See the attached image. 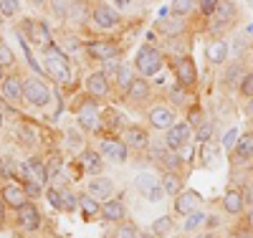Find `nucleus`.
I'll use <instances>...</instances> for the list:
<instances>
[{
    "instance_id": "obj_1",
    "label": "nucleus",
    "mask_w": 253,
    "mask_h": 238,
    "mask_svg": "<svg viewBox=\"0 0 253 238\" xmlns=\"http://www.w3.org/2000/svg\"><path fill=\"white\" fill-rule=\"evenodd\" d=\"M46 71L56 81H69L71 79V69L66 63V56H63V51L56 46V43H48L46 46Z\"/></svg>"
},
{
    "instance_id": "obj_2",
    "label": "nucleus",
    "mask_w": 253,
    "mask_h": 238,
    "mask_svg": "<svg viewBox=\"0 0 253 238\" xmlns=\"http://www.w3.org/2000/svg\"><path fill=\"white\" fill-rule=\"evenodd\" d=\"M134 66L142 76H155L162 69V53L155 46H142L134 56Z\"/></svg>"
},
{
    "instance_id": "obj_3",
    "label": "nucleus",
    "mask_w": 253,
    "mask_h": 238,
    "mask_svg": "<svg viewBox=\"0 0 253 238\" xmlns=\"http://www.w3.org/2000/svg\"><path fill=\"white\" fill-rule=\"evenodd\" d=\"M193 127H190L187 122H175L170 129L165 132V144L167 149H185L187 142L193 140Z\"/></svg>"
},
{
    "instance_id": "obj_4",
    "label": "nucleus",
    "mask_w": 253,
    "mask_h": 238,
    "mask_svg": "<svg viewBox=\"0 0 253 238\" xmlns=\"http://www.w3.org/2000/svg\"><path fill=\"white\" fill-rule=\"evenodd\" d=\"M23 99L33 106H46L51 101V92L48 86L41 81V79H26L23 84Z\"/></svg>"
},
{
    "instance_id": "obj_5",
    "label": "nucleus",
    "mask_w": 253,
    "mask_h": 238,
    "mask_svg": "<svg viewBox=\"0 0 253 238\" xmlns=\"http://www.w3.org/2000/svg\"><path fill=\"white\" fill-rule=\"evenodd\" d=\"M20 175H26L23 180H36L38 185H48V180H51L48 167L41 162L38 157H28L23 165H20Z\"/></svg>"
},
{
    "instance_id": "obj_6",
    "label": "nucleus",
    "mask_w": 253,
    "mask_h": 238,
    "mask_svg": "<svg viewBox=\"0 0 253 238\" xmlns=\"http://www.w3.org/2000/svg\"><path fill=\"white\" fill-rule=\"evenodd\" d=\"M99 155H101V157H107L109 162L124 165V162H126V142H124V140H114V137L101 140Z\"/></svg>"
},
{
    "instance_id": "obj_7",
    "label": "nucleus",
    "mask_w": 253,
    "mask_h": 238,
    "mask_svg": "<svg viewBox=\"0 0 253 238\" xmlns=\"http://www.w3.org/2000/svg\"><path fill=\"white\" fill-rule=\"evenodd\" d=\"M84 48H86V53L91 58H96V61H112V58L119 56V46L112 43V41H91Z\"/></svg>"
},
{
    "instance_id": "obj_8",
    "label": "nucleus",
    "mask_w": 253,
    "mask_h": 238,
    "mask_svg": "<svg viewBox=\"0 0 253 238\" xmlns=\"http://www.w3.org/2000/svg\"><path fill=\"white\" fill-rule=\"evenodd\" d=\"M175 76H177V84L180 86H193L195 79H198V69H195V63L190 56H180L177 63H175Z\"/></svg>"
},
{
    "instance_id": "obj_9",
    "label": "nucleus",
    "mask_w": 253,
    "mask_h": 238,
    "mask_svg": "<svg viewBox=\"0 0 253 238\" xmlns=\"http://www.w3.org/2000/svg\"><path fill=\"white\" fill-rule=\"evenodd\" d=\"M76 122L84 127V129H94L96 122H99V106L94 99H84L76 109Z\"/></svg>"
},
{
    "instance_id": "obj_10",
    "label": "nucleus",
    "mask_w": 253,
    "mask_h": 238,
    "mask_svg": "<svg viewBox=\"0 0 253 238\" xmlns=\"http://www.w3.org/2000/svg\"><path fill=\"white\" fill-rule=\"evenodd\" d=\"M0 195H3L5 205H8V208H13V210H20V208H23V205L28 203V195H26L23 185H15V183L3 185V190H0Z\"/></svg>"
},
{
    "instance_id": "obj_11",
    "label": "nucleus",
    "mask_w": 253,
    "mask_h": 238,
    "mask_svg": "<svg viewBox=\"0 0 253 238\" xmlns=\"http://www.w3.org/2000/svg\"><path fill=\"white\" fill-rule=\"evenodd\" d=\"M137 188L144 192L150 203H160V200H162V192H165L162 183H160L157 178H152V175H147V172L137 178Z\"/></svg>"
},
{
    "instance_id": "obj_12",
    "label": "nucleus",
    "mask_w": 253,
    "mask_h": 238,
    "mask_svg": "<svg viewBox=\"0 0 253 238\" xmlns=\"http://www.w3.org/2000/svg\"><path fill=\"white\" fill-rule=\"evenodd\" d=\"M89 195L91 198H96L99 203L104 200H112V195H114V183L109 180V178H104V175H99V178H91L89 180Z\"/></svg>"
},
{
    "instance_id": "obj_13",
    "label": "nucleus",
    "mask_w": 253,
    "mask_h": 238,
    "mask_svg": "<svg viewBox=\"0 0 253 238\" xmlns=\"http://www.w3.org/2000/svg\"><path fill=\"white\" fill-rule=\"evenodd\" d=\"M91 18H94V23H96L101 31L114 28V26L119 23V15H117V10H114V8H109V5H104V3L94 5V10H91Z\"/></svg>"
},
{
    "instance_id": "obj_14",
    "label": "nucleus",
    "mask_w": 253,
    "mask_h": 238,
    "mask_svg": "<svg viewBox=\"0 0 253 238\" xmlns=\"http://www.w3.org/2000/svg\"><path fill=\"white\" fill-rule=\"evenodd\" d=\"M15 213H18V226L23 231H38L41 228V213H38V208L33 203H26Z\"/></svg>"
},
{
    "instance_id": "obj_15",
    "label": "nucleus",
    "mask_w": 253,
    "mask_h": 238,
    "mask_svg": "<svg viewBox=\"0 0 253 238\" xmlns=\"http://www.w3.org/2000/svg\"><path fill=\"white\" fill-rule=\"evenodd\" d=\"M200 203H203V198H200V192H198V190H182L180 195L175 198V210L182 213V215H187V213L198 210Z\"/></svg>"
},
{
    "instance_id": "obj_16",
    "label": "nucleus",
    "mask_w": 253,
    "mask_h": 238,
    "mask_svg": "<svg viewBox=\"0 0 253 238\" xmlns=\"http://www.w3.org/2000/svg\"><path fill=\"white\" fill-rule=\"evenodd\" d=\"M101 218L104 221H109V223H122L124 218H126V205L122 203V200H117V198H112V200H107V203H101Z\"/></svg>"
},
{
    "instance_id": "obj_17",
    "label": "nucleus",
    "mask_w": 253,
    "mask_h": 238,
    "mask_svg": "<svg viewBox=\"0 0 253 238\" xmlns=\"http://www.w3.org/2000/svg\"><path fill=\"white\" fill-rule=\"evenodd\" d=\"M86 89L94 99H101V96H107L109 94V76L104 74V71H94L89 79H86Z\"/></svg>"
},
{
    "instance_id": "obj_18",
    "label": "nucleus",
    "mask_w": 253,
    "mask_h": 238,
    "mask_svg": "<svg viewBox=\"0 0 253 238\" xmlns=\"http://www.w3.org/2000/svg\"><path fill=\"white\" fill-rule=\"evenodd\" d=\"M124 142H126V147L147 149V147H150V135H147L142 127H126L124 129Z\"/></svg>"
},
{
    "instance_id": "obj_19",
    "label": "nucleus",
    "mask_w": 253,
    "mask_h": 238,
    "mask_svg": "<svg viewBox=\"0 0 253 238\" xmlns=\"http://www.w3.org/2000/svg\"><path fill=\"white\" fill-rule=\"evenodd\" d=\"M150 124L155 127V129H170L172 124H175V114H172V109H167V106H155V109L150 112Z\"/></svg>"
},
{
    "instance_id": "obj_20",
    "label": "nucleus",
    "mask_w": 253,
    "mask_h": 238,
    "mask_svg": "<svg viewBox=\"0 0 253 238\" xmlns=\"http://www.w3.org/2000/svg\"><path fill=\"white\" fill-rule=\"evenodd\" d=\"M23 79H20L18 74H10V76H5V81L0 84L3 86V96L5 99H10V101H15V99H20L23 96Z\"/></svg>"
},
{
    "instance_id": "obj_21",
    "label": "nucleus",
    "mask_w": 253,
    "mask_h": 238,
    "mask_svg": "<svg viewBox=\"0 0 253 238\" xmlns=\"http://www.w3.org/2000/svg\"><path fill=\"white\" fill-rule=\"evenodd\" d=\"M150 94H152V89H150V84H147L144 76H137L129 84V89H126V96L134 99V101H147V99H150Z\"/></svg>"
},
{
    "instance_id": "obj_22",
    "label": "nucleus",
    "mask_w": 253,
    "mask_h": 238,
    "mask_svg": "<svg viewBox=\"0 0 253 238\" xmlns=\"http://www.w3.org/2000/svg\"><path fill=\"white\" fill-rule=\"evenodd\" d=\"M205 56H208L210 63H223L228 58V43L220 41V38L218 41H210L208 48H205Z\"/></svg>"
},
{
    "instance_id": "obj_23",
    "label": "nucleus",
    "mask_w": 253,
    "mask_h": 238,
    "mask_svg": "<svg viewBox=\"0 0 253 238\" xmlns=\"http://www.w3.org/2000/svg\"><path fill=\"white\" fill-rule=\"evenodd\" d=\"M243 192L241 190H228L225 195H223V208H225V213H230V215H238V213H243Z\"/></svg>"
},
{
    "instance_id": "obj_24",
    "label": "nucleus",
    "mask_w": 253,
    "mask_h": 238,
    "mask_svg": "<svg viewBox=\"0 0 253 238\" xmlns=\"http://www.w3.org/2000/svg\"><path fill=\"white\" fill-rule=\"evenodd\" d=\"M79 162H81V170H86V172H94V175L101 172V155L94 152V149H84Z\"/></svg>"
},
{
    "instance_id": "obj_25",
    "label": "nucleus",
    "mask_w": 253,
    "mask_h": 238,
    "mask_svg": "<svg viewBox=\"0 0 253 238\" xmlns=\"http://www.w3.org/2000/svg\"><path fill=\"white\" fill-rule=\"evenodd\" d=\"M236 157H238V160H251V157H253V132H243V135H238V142H236Z\"/></svg>"
},
{
    "instance_id": "obj_26",
    "label": "nucleus",
    "mask_w": 253,
    "mask_h": 238,
    "mask_svg": "<svg viewBox=\"0 0 253 238\" xmlns=\"http://www.w3.org/2000/svg\"><path fill=\"white\" fill-rule=\"evenodd\" d=\"M79 208H81V213L86 215V218H94V215L101 213V203L96 198H91L89 192H81L79 195Z\"/></svg>"
},
{
    "instance_id": "obj_27",
    "label": "nucleus",
    "mask_w": 253,
    "mask_h": 238,
    "mask_svg": "<svg viewBox=\"0 0 253 238\" xmlns=\"http://www.w3.org/2000/svg\"><path fill=\"white\" fill-rule=\"evenodd\" d=\"M160 183H162V188H165L167 195H172V198H177L180 192H182V180H180L177 172H165Z\"/></svg>"
},
{
    "instance_id": "obj_28",
    "label": "nucleus",
    "mask_w": 253,
    "mask_h": 238,
    "mask_svg": "<svg viewBox=\"0 0 253 238\" xmlns=\"http://www.w3.org/2000/svg\"><path fill=\"white\" fill-rule=\"evenodd\" d=\"M213 15L220 20V23H230V20H233V15H236V5L230 3V0H220Z\"/></svg>"
},
{
    "instance_id": "obj_29",
    "label": "nucleus",
    "mask_w": 253,
    "mask_h": 238,
    "mask_svg": "<svg viewBox=\"0 0 253 238\" xmlns=\"http://www.w3.org/2000/svg\"><path fill=\"white\" fill-rule=\"evenodd\" d=\"M26 31H31V38L38 43H48V28L43 23H33V20H26Z\"/></svg>"
},
{
    "instance_id": "obj_30",
    "label": "nucleus",
    "mask_w": 253,
    "mask_h": 238,
    "mask_svg": "<svg viewBox=\"0 0 253 238\" xmlns=\"http://www.w3.org/2000/svg\"><path fill=\"white\" fill-rule=\"evenodd\" d=\"M114 76H117V86L119 89H129V84L134 81V76H132V71H129V66H124V63H119V66L114 69Z\"/></svg>"
},
{
    "instance_id": "obj_31",
    "label": "nucleus",
    "mask_w": 253,
    "mask_h": 238,
    "mask_svg": "<svg viewBox=\"0 0 253 238\" xmlns=\"http://www.w3.org/2000/svg\"><path fill=\"white\" fill-rule=\"evenodd\" d=\"M215 157H218V147H215L213 142H205V144L200 147V160H203V165H205V167H213V165H215Z\"/></svg>"
},
{
    "instance_id": "obj_32",
    "label": "nucleus",
    "mask_w": 253,
    "mask_h": 238,
    "mask_svg": "<svg viewBox=\"0 0 253 238\" xmlns=\"http://www.w3.org/2000/svg\"><path fill=\"white\" fill-rule=\"evenodd\" d=\"M48 200L56 210H66V188H51L48 190Z\"/></svg>"
},
{
    "instance_id": "obj_33",
    "label": "nucleus",
    "mask_w": 253,
    "mask_h": 238,
    "mask_svg": "<svg viewBox=\"0 0 253 238\" xmlns=\"http://www.w3.org/2000/svg\"><path fill=\"white\" fill-rule=\"evenodd\" d=\"M205 223V213L198 208V210H193V213H187V221L182 223V231H195L198 226H203Z\"/></svg>"
},
{
    "instance_id": "obj_34",
    "label": "nucleus",
    "mask_w": 253,
    "mask_h": 238,
    "mask_svg": "<svg viewBox=\"0 0 253 238\" xmlns=\"http://www.w3.org/2000/svg\"><path fill=\"white\" fill-rule=\"evenodd\" d=\"M195 140H198L200 144H205V142L213 140V122H203V124L195 129Z\"/></svg>"
},
{
    "instance_id": "obj_35",
    "label": "nucleus",
    "mask_w": 253,
    "mask_h": 238,
    "mask_svg": "<svg viewBox=\"0 0 253 238\" xmlns=\"http://www.w3.org/2000/svg\"><path fill=\"white\" fill-rule=\"evenodd\" d=\"M117 238H139L137 226H134V223H129V221H122V223H119V228H117Z\"/></svg>"
},
{
    "instance_id": "obj_36",
    "label": "nucleus",
    "mask_w": 253,
    "mask_h": 238,
    "mask_svg": "<svg viewBox=\"0 0 253 238\" xmlns=\"http://www.w3.org/2000/svg\"><path fill=\"white\" fill-rule=\"evenodd\" d=\"M170 228H172V218H167V215H160V218L152 223V233L155 236H165Z\"/></svg>"
},
{
    "instance_id": "obj_37",
    "label": "nucleus",
    "mask_w": 253,
    "mask_h": 238,
    "mask_svg": "<svg viewBox=\"0 0 253 238\" xmlns=\"http://www.w3.org/2000/svg\"><path fill=\"white\" fill-rule=\"evenodd\" d=\"M190 8H193V0H172V5H170V10H172V15H187L190 13Z\"/></svg>"
},
{
    "instance_id": "obj_38",
    "label": "nucleus",
    "mask_w": 253,
    "mask_h": 238,
    "mask_svg": "<svg viewBox=\"0 0 253 238\" xmlns=\"http://www.w3.org/2000/svg\"><path fill=\"white\" fill-rule=\"evenodd\" d=\"M18 8H20L18 0H0V15H3V18L15 15V13H18Z\"/></svg>"
},
{
    "instance_id": "obj_39",
    "label": "nucleus",
    "mask_w": 253,
    "mask_h": 238,
    "mask_svg": "<svg viewBox=\"0 0 253 238\" xmlns=\"http://www.w3.org/2000/svg\"><path fill=\"white\" fill-rule=\"evenodd\" d=\"M170 101L172 104H177V106H182L185 101H187V94H185V86H172V89H170Z\"/></svg>"
},
{
    "instance_id": "obj_40",
    "label": "nucleus",
    "mask_w": 253,
    "mask_h": 238,
    "mask_svg": "<svg viewBox=\"0 0 253 238\" xmlns=\"http://www.w3.org/2000/svg\"><path fill=\"white\" fill-rule=\"evenodd\" d=\"M241 94L248 96V99H253V71L251 74H243V79H241Z\"/></svg>"
},
{
    "instance_id": "obj_41",
    "label": "nucleus",
    "mask_w": 253,
    "mask_h": 238,
    "mask_svg": "<svg viewBox=\"0 0 253 238\" xmlns=\"http://www.w3.org/2000/svg\"><path fill=\"white\" fill-rule=\"evenodd\" d=\"M15 58H13V51L8 48L5 41H0V66H10Z\"/></svg>"
},
{
    "instance_id": "obj_42",
    "label": "nucleus",
    "mask_w": 253,
    "mask_h": 238,
    "mask_svg": "<svg viewBox=\"0 0 253 238\" xmlns=\"http://www.w3.org/2000/svg\"><path fill=\"white\" fill-rule=\"evenodd\" d=\"M18 41H20V48H23V53H26V58H28V63H31V69H33V71H41V66H38V63H36V58H33V56H31V51H28V43H26V36L20 33V36H18Z\"/></svg>"
},
{
    "instance_id": "obj_43",
    "label": "nucleus",
    "mask_w": 253,
    "mask_h": 238,
    "mask_svg": "<svg viewBox=\"0 0 253 238\" xmlns=\"http://www.w3.org/2000/svg\"><path fill=\"white\" fill-rule=\"evenodd\" d=\"M41 188H43V185H38L36 180H23V190H26V195H28V198L41 195Z\"/></svg>"
},
{
    "instance_id": "obj_44",
    "label": "nucleus",
    "mask_w": 253,
    "mask_h": 238,
    "mask_svg": "<svg viewBox=\"0 0 253 238\" xmlns=\"http://www.w3.org/2000/svg\"><path fill=\"white\" fill-rule=\"evenodd\" d=\"M51 5H53V13L61 18V15H69V0H51Z\"/></svg>"
},
{
    "instance_id": "obj_45",
    "label": "nucleus",
    "mask_w": 253,
    "mask_h": 238,
    "mask_svg": "<svg viewBox=\"0 0 253 238\" xmlns=\"http://www.w3.org/2000/svg\"><path fill=\"white\" fill-rule=\"evenodd\" d=\"M69 15H71L74 20H84V18H86V8H84V3H74V5L69 8Z\"/></svg>"
},
{
    "instance_id": "obj_46",
    "label": "nucleus",
    "mask_w": 253,
    "mask_h": 238,
    "mask_svg": "<svg viewBox=\"0 0 253 238\" xmlns=\"http://www.w3.org/2000/svg\"><path fill=\"white\" fill-rule=\"evenodd\" d=\"M218 3H220V0H200V10H203L205 15H213L215 8H218Z\"/></svg>"
},
{
    "instance_id": "obj_47",
    "label": "nucleus",
    "mask_w": 253,
    "mask_h": 238,
    "mask_svg": "<svg viewBox=\"0 0 253 238\" xmlns=\"http://www.w3.org/2000/svg\"><path fill=\"white\" fill-rule=\"evenodd\" d=\"M236 142H238V129H228L223 137V147H233Z\"/></svg>"
},
{
    "instance_id": "obj_48",
    "label": "nucleus",
    "mask_w": 253,
    "mask_h": 238,
    "mask_svg": "<svg viewBox=\"0 0 253 238\" xmlns=\"http://www.w3.org/2000/svg\"><path fill=\"white\" fill-rule=\"evenodd\" d=\"M203 117H205V114H203L200 109H193V112H190L187 124H190V127H200V124H203Z\"/></svg>"
},
{
    "instance_id": "obj_49",
    "label": "nucleus",
    "mask_w": 253,
    "mask_h": 238,
    "mask_svg": "<svg viewBox=\"0 0 253 238\" xmlns=\"http://www.w3.org/2000/svg\"><path fill=\"white\" fill-rule=\"evenodd\" d=\"M238 76H241V69H238V66H230V69H228L225 81H228V84H236V79H238Z\"/></svg>"
},
{
    "instance_id": "obj_50",
    "label": "nucleus",
    "mask_w": 253,
    "mask_h": 238,
    "mask_svg": "<svg viewBox=\"0 0 253 238\" xmlns=\"http://www.w3.org/2000/svg\"><path fill=\"white\" fill-rule=\"evenodd\" d=\"M5 208H8V205H5V200H3V195H0V228H3V226H5Z\"/></svg>"
},
{
    "instance_id": "obj_51",
    "label": "nucleus",
    "mask_w": 253,
    "mask_h": 238,
    "mask_svg": "<svg viewBox=\"0 0 253 238\" xmlns=\"http://www.w3.org/2000/svg\"><path fill=\"white\" fill-rule=\"evenodd\" d=\"M114 3H117L119 8H126V5H129V0H114Z\"/></svg>"
},
{
    "instance_id": "obj_52",
    "label": "nucleus",
    "mask_w": 253,
    "mask_h": 238,
    "mask_svg": "<svg viewBox=\"0 0 253 238\" xmlns=\"http://www.w3.org/2000/svg\"><path fill=\"white\" fill-rule=\"evenodd\" d=\"M248 112H251V117H253V99H248Z\"/></svg>"
},
{
    "instance_id": "obj_53",
    "label": "nucleus",
    "mask_w": 253,
    "mask_h": 238,
    "mask_svg": "<svg viewBox=\"0 0 253 238\" xmlns=\"http://www.w3.org/2000/svg\"><path fill=\"white\" fill-rule=\"evenodd\" d=\"M3 69H5V66H0V84L5 81V74H3Z\"/></svg>"
},
{
    "instance_id": "obj_54",
    "label": "nucleus",
    "mask_w": 253,
    "mask_h": 238,
    "mask_svg": "<svg viewBox=\"0 0 253 238\" xmlns=\"http://www.w3.org/2000/svg\"><path fill=\"white\" fill-rule=\"evenodd\" d=\"M31 3H33V5H43V3H46V0H31Z\"/></svg>"
},
{
    "instance_id": "obj_55",
    "label": "nucleus",
    "mask_w": 253,
    "mask_h": 238,
    "mask_svg": "<svg viewBox=\"0 0 253 238\" xmlns=\"http://www.w3.org/2000/svg\"><path fill=\"white\" fill-rule=\"evenodd\" d=\"M238 238H251V236H248V233L243 231V233H238Z\"/></svg>"
},
{
    "instance_id": "obj_56",
    "label": "nucleus",
    "mask_w": 253,
    "mask_h": 238,
    "mask_svg": "<svg viewBox=\"0 0 253 238\" xmlns=\"http://www.w3.org/2000/svg\"><path fill=\"white\" fill-rule=\"evenodd\" d=\"M198 238H213V236H210V233H203V236H198Z\"/></svg>"
},
{
    "instance_id": "obj_57",
    "label": "nucleus",
    "mask_w": 253,
    "mask_h": 238,
    "mask_svg": "<svg viewBox=\"0 0 253 238\" xmlns=\"http://www.w3.org/2000/svg\"><path fill=\"white\" fill-rule=\"evenodd\" d=\"M0 129H3V112H0Z\"/></svg>"
},
{
    "instance_id": "obj_58",
    "label": "nucleus",
    "mask_w": 253,
    "mask_h": 238,
    "mask_svg": "<svg viewBox=\"0 0 253 238\" xmlns=\"http://www.w3.org/2000/svg\"><path fill=\"white\" fill-rule=\"evenodd\" d=\"M0 162H3V157H0Z\"/></svg>"
},
{
    "instance_id": "obj_59",
    "label": "nucleus",
    "mask_w": 253,
    "mask_h": 238,
    "mask_svg": "<svg viewBox=\"0 0 253 238\" xmlns=\"http://www.w3.org/2000/svg\"><path fill=\"white\" fill-rule=\"evenodd\" d=\"M0 20H3V15H0Z\"/></svg>"
}]
</instances>
